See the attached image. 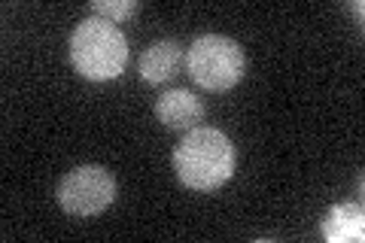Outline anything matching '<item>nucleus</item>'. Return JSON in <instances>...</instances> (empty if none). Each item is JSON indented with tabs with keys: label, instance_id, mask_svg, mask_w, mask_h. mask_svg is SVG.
<instances>
[{
	"label": "nucleus",
	"instance_id": "0eeeda50",
	"mask_svg": "<svg viewBox=\"0 0 365 243\" xmlns=\"http://www.w3.org/2000/svg\"><path fill=\"white\" fill-rule=\"evenodd\" d=\"M323 237L329 243H362L365 240V213L359 204H335L323 216Z\"/></svg>",
	"mask_w": 365,
	"mask_h": 243
},
{
	"label": "nucleus",
	"instance_id": "20e7f679",
	"mask_svg": "<svg viewBox=\"0 0 365 243\" xmlns=\"http://www.w3.org/2000/svg\"><path fill=\"white\" fill-rule=\"evenodd\" d=\"M55 198H58L64 213L88 219L104 213L116 201V180L104 165H79L58 180Z\"/></svg>",
	"mask_w": 365,
	"mask_h": 243
},
{
	"label": "nucleus",
	"instance_id": "f03ea898",
	"mask_svg": "<svg viewBox=\"0 0 365 243\" xmlns=\"http://www.w3.org/2000/svg\"><path fill=\"white\" fill-rule=\"evenodd\" d=\"M71 61L91 83H107L122 76L128 64V40L113 21L88 16L71 37Z\"/></svg>",
	"mask_w": 365,
	"mask_h": 243
},
{
	"label": "nucleus",
	"instance_id": "f257e3e1",
	"mask_svg": "<svg viewBox=\"0 0 365 243\" xmlns=\"http://www.w3.org/2000/svg\"><path fill=\"white\" fill-rule=\"evenodd\" d=\"M235 143L216 128H192L174 149V170L186 189L213 192L235 173Z\"/></svg>",
	"mask_w": 365,
	"mask_h": 243
},
{
	"label": "nucleus",
	"instance_id": "423d86ee",
	"mask_svg": "<svg viewBox=\"0 0 365 243\" xmlns=\"http://www.w3.org/2000/svg\"><path fill=\"white\" fill-rule=\"evenodd\" d=\"M155 115L170 131H192L204 119V103L186 88H170L155 100Z\"/></svg>",
	"mask_w": 365,
	"mask_h": 243
},
{
	"label": "nucleus",
	"instance_id": "7ed1b4c3",
	"mask_svg": "<svg viewBox=\"0 0 365 243\" xmlns=\"http://www.w3.org/2000/svg\"><path fill=\"white\" fill-rule=\"evenodd\" d=\"M247 58L241 43L222 33H204L186 52V71L204 91H228L244 79Z\"/></svg>",
	"mask_w": 365,
	"mask_h": 243
},
{
	"label": "nucleus",
	"instance_id": "39448f33",
	"mask_svg": "<svg viewBox=\"0 0 365 243\" xmlns=\"http://www.w3.org/2000/svg\"><path fill=\"white\" fill-rule=\"evenodd\" d=\"M182 61H186V55H182V46L177 40H155L143 49L140 61H137V71H140L143 83L162 86L180 73Z\"/></svg>",
	"mask_w": 365,
	"mask_h": 243
},
{
	"label": "nucleus",
	"instance_id": "6e6552de",
	"mask_svg": "<svg viewBox=\"0 0 365 243\" xmlns=\"http://www.w3.org/2000/svg\"><path fill=\"white\" fill-rule=\"evenodd\" d=\"M137 13H140V4H137V0H95V4H91V16L107 19L113 25L134 19Z\"/></svg>",
	"mask_w": 365,
	"mask_h": 243
}]
</instances>
